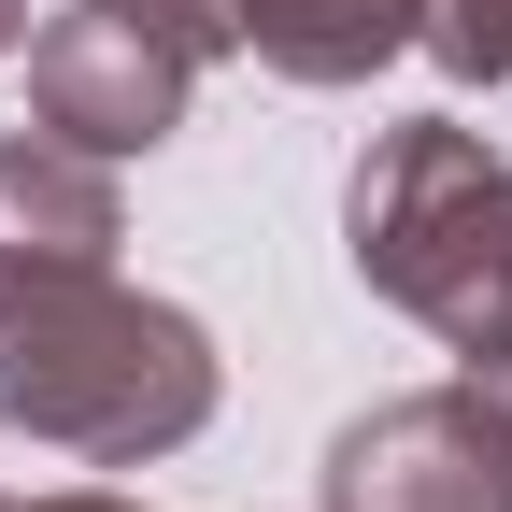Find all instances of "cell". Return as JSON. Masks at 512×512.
<instances>
[{
	"mask_svg": "<svg viewBox=\"0 0 512 512\" xmlns=\"http://www.w3.org/2000/svg\"><path fill=\"white\" fill-rule=\"evenodd\" d=\"M228 399L214 328L157 285H114V256H0V427L57 441L86 470H143L200 441Z\"/></svg>",
	"mask_w": 512,
	"mask_h": 512,
	"instance_id": "cell-1",
	"label": "cell"
},
{
	"mask_svg": "<svg viewBox=\"0 0 512 512\" xmlns=\"http://www.w3.org/2000/svg\"><path fill=\"white\" fill-rule=\"evenodd\" d=\"M342 242H356L370 299H399L456 370H484L512 399V157L484 128H456V114L370 128L342 171Z\"/></svg>",
	"mask_w": 512,
	"mask_h": 512,
	"instance_id": "cell-2",
	"label": "cell"
},
{
	"mask_svg": "<svg viewBox=\"0 0 512 512\" xmlns=\"http://www.w3.org/2000/svg\"><path fill=\"white\" fill-rule=\"evenodd\" d=\"M185 100H200V43L143 0H57L29 29V128H57L86 157H157Z\"/></svg>",
	"mask_w": 512,
	"mask_h": 512,
	"instance_id": "cell-3",
	"label": "cell"
},
{
	"mask_svg": "<svg viewBox=\"0 0 512 512\" xmlns=\"http://www.w3.org/2000/svg\"><path fill=\"white\" fill-rule=\"evenodd\" d=\"M328 512H512V399L484 370L413 384V399H370L328 470H313Z\"/></svg>",
	"mask_w": 512,
	"mask_h": 512,
	"instance_id": "cell-4",
	"label": "cell"
},
{
	"mask_svg": "<svg viewBox=\"0 0 512 512\" xmlns=\"http://www.w3.org/2000/svg\"><path fill=\"white\" fill-rule=\"evenodd\" d=\"M114 242H128L114 157L57 143V128H29V143H0V256H114Z\"/></svg>",
	"mask_w": 512,
	"mask_h": 512,
	"instance_id": "cell-5",
	"label": "cell"
},
{
	"mask_svg": "<svg viewBox=\"0 0 512 512\" xmlns=\"http://www.w3.org/2000/svg\"><path fill=\"white\" fill-rule=\"evenodd\" d=\"M413 29L427 0H242V57H271L285 86H370Z\"/></svg>",
	"mask_w": 512,
	"mask_h": 512,
	"instance_id": "cell-6",
	"label": "cell"
},
{
	"mask_svg": "<svg viewBox=\"0 0 512 512\" xmlns=\"http://www.w3.org/2000/svg\"><path fill=\"white\" fill-rule=\"evenodd\" d=\"M456 86H512V0H427V29H413Z\"/></svg>",
	"mask_w": 512,
	"mask_h": 512,
	"instance_id": "cell-7",
	"label": "cell"
},
{
	"mask_svg": "<svg viewBox=\"0 0 512 512\" xmlns=\"http://www.w3.org/2000/svg\"><path fill=\"white\" fill-rule=\"evenodd\" d=\"M143 15H171L200 57H242V0H143Z\"/></svg>",
	"mask_w": 512,
	"mask_h": 512,
	"instance_id": "cell-8",
	"label": "cell"
},
{
	"mask_svg": "<svg viewBox=\"0 0 512 512\" xmlns=\"http://www.w3.org/2000/svg\"><path fill=\"white\" fill-rule=\"evenodd\" d=\"M0 512H143V498H114V484H57V498H0Z\"/></svg>",
	"mask_w": 512,
	"mask_h": 512,
	"instance_id": "cell-9",
	"label": "cell"
},
{
	"mask_svg": "<svg viewBox=\"0 0 512 512\" xmlns=\"http://www.w3.org/2000/svg\"><path fill=\"white\" fill-rule=\"evenodd\" d=\"M15 43H29V0H0V57H15Z\"/></svg>",
	"mask_w": 512,
	"mask_h": 512,
	"instance_id": "cell-10",
	"label": "cell"
}]
</instances>
